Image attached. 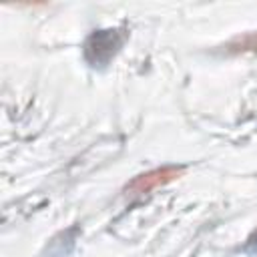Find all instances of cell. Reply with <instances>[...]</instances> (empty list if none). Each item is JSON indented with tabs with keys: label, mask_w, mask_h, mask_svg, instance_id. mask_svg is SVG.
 Wrapping results in <instances>:
<instances>
[{
	"label": "cell",
	"mask_w": 257,
	"mask_h": 257,
	"mask_svg": "<svg viewBox=\"0 0 257 257\" xmlns=\"http://www.w3.org/2000/svg\"><path fill=\"white\" fill-rule=\"evenodd\" d=\"M241 251H243L245 255H249V257H257V229H255V231L245 239V243H243Z\"/></svg>",
	"instance_id": "cell-2"
},
{
	"label": "cell",
	"mask_w": 257,
	"mask_h": 257,
	"mask_svg": "<svg viewBox=\"0 0 257 257\" xmlns=\"http://www.w3.org/2000/svg\"><path fill=\"white\" fill-rule=\"evenodd\" d=\"M126 36L128 34L124 28H104V30L90 32L82 46L86 64L96 70L106 68L112 62V58L120 52Z\"/></svg>",
	"instance_id": "cell-1"
}]
</instances>
